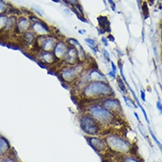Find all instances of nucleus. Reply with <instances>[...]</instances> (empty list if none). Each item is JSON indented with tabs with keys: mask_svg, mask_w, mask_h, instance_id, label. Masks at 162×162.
Masks as SVG:
<instances>
[{
	"mask_svg": "<svg viewBox=\"0 0 162 162\" xmlns=\"http://www.w3.org/2000/svg\"><path fill=\"white\" fill-rule=\"evenodd\" d=\"M84 75L87 82L91 81H106L109 82L108 77L98 68H87L84 71Z\"/></svg>",
	"mask_w": 162,
	"mask_h": 162,
	"instance_id": "9",
	"label": "nucleus"
},
{
	"mask_svg": "<svg viewBox=\"0 0 162 162\" xmlns=\"http://www.w3.org/2000/svg\"><path fill=\"white\" fill-rule=\"evenodd\" d=\"M157 109L158 110H159V112L162 115V103L161 101H160V98H159V100H158L157 101Z\"/></svg>",
	"mask_w": 162,
	"mask_h": 162,
	"instance_id": "33",
	"label": "nucleus"
},
{
	"mask_svg": "<svg viewBox=\"0 0 162 162\" xmlns=\"http://www.w3.org/2000/svg\"><path fill=\"white\" fill-rule=\"evenodd\" d=\"M10 144L7 139H5L4 137H0V156L4 155L5 152L10 150Z\"/></svg>",
	"mask_w": 162,
	"mask_h": 162,
	"instance_id": "18",
	"label": "nucleus"
},
{
	"mask_svg": "<svg viewBox=\"0 0 162 162\" xmlns=\"http://www.w3.org/2000/svg\"><path fill=\"white\" fill-rule=\"evenodd\" d=\"M116 82H117V86H118V88H120L121 92L123 93V94H127L128 93V89H127V86L125 85V83L123 82V80L121 79V77L119 76H116Z\"/></svg>",
	"mask_w": 162,
	"mask_h": 162,
	"instance_id": "19",
	"label": "nucleus"
},
{
	"mask_svg": "<svg viewBox=\"0 0 162 162\" xmlns=\"http://www.w3.org/2000/svg\"><path fill=\"white\" fill-rule=\"evenodd\" d=\"M107 2L109 4L112 11H113V12H116V4L115 3V1H114V0H107Z\"/></svg>",
	"mask_w": 162,
	"mask_h": 162,
	"instance_id": "28",
	"label": "nucleus"
},
{
	"mask_svg": "<svg viewBox=\"0 0 162 162\" xmlns=\"http://www.w3.org/2000/svg\"><path fill=\"white\" fill-rule=\"evenodd\" d=\"M66 41L68 42L69 45L76 48V49L78 51V56H79V63H86L87 58H88V55H87V53H86L85 49L82 47V45L79 43V41L77 39H74V38H69Z\"/></svg>",
	"mask_w": 162,
	"mask_h": 162,
	"instance_id": "14",
	"label": "nucleus"
},
{
	"mask_svg": "<svg viewBox=\"0 0 162 162\" xmlns=\"http://www.w3.org/2000/svg\"><path fill=\"white\" fill-rule=\"evenodd\" d=\"M79 33L80 35H85L86 34V30L85 29H79Z\"/></svg>",
	"mask_w": 162,
	"mask_h": 162,
	"instance_id": "42",
	"label": "nucleus"
},
{
	"mask_svg": "<svg viewBox=\"0 0 162 162\" xmlns=\"http://www.w3.org/2000/svg\"><path fill=\"white\" fill-rule=\"evenodd\" d=\"M85 112L94 117L101 125H109L116 120V115L105 109L97 100L90 102L85 108Z\"/></svg>",
	"mask_w": 162,
	"mask_h": 162,
	"instance_id": "2",
	"label": "nucleus"
},
{
	"mask_svg": "<svg viewBox=\"0 0 162 162\" xmlns=\"http://www.w3.org/2000/svg\"><path fill=\"white\" fill-rule=\"evenodd\" d=\"M31 9H32V11L35 12H36L37 14H38L39 16L44 15V11H43V9H42L40 5H36V4H33L31 6Z\"/></svg>",
	"mask_w": 162,
	"mask_h": 162,
	"instance_id": "21",
	"label": "nucleus"
},
{
	"mask_svg": "<svg viewBox=\"0 0 162 162\" xmlns=\"http://www.w3.org/2000/svg\"><path fill=\"white\" fill-rule=\"evenodd\" d=\"M98 31H99V35H103V34H105V31L103 30V29H101V28H98Z\"/></svg>",
	"mask_w": 162,
	"mask_h": 162,
	"instance_id": "41",
	"label": "nucleus"
},
{
	"mask_svg": "<svg viewBox=\"0 0 162 162\" xmlns=\"http://www.w3.org/2000/svg\"><path fill=\"white\" fill-rule=\"evenodd\" d=\"M63 11H64V12H65V13H66V14H67V15H68V16L71 15V12H72V10H71V9H70L69 7H65V8L63 9Z\"/></svg>",
	"mask_w": 162,
	"mask_h": 162,
	"instance_id": "36",
	"label": "nucleus"
},
{
	"mask_svg": "<svg viewBox=\"0 0 162 162\" xmlns=\"http://www.w3.org/2000/svg\"><path fill=\"white\" fill-rule=\"evenodd\" d=\"M123 98L124 100V102H125L127 107H129V108H131V109H136V108H137V105H136V102H134L131 98L127 97L125 94L123 95Z\"/></svg>",
	"mask_w": 162,
	"mask_h": 162,
	"instance_id": "20",
	"label": "nucleus"
},
{
	"mask_svg": "<svg viewBox=\"0 0 162 162\" xmlns=\"http://www.w3.org/2000/svg\"><path fill=\"white\" fill-rule=\"evenodd\" d=\"M110 63H111L112 71L114 72V73H115L116 75H117V71H118V70H117V65H116V64H115V63H114L113 61H111V62H110Z\"/></svg>",
	"mask_w": 162,
	"mask_h": 162,
	"instance_id": "30",
	"label": "nucleus"
},
{
	"mask_svg": "<svg viewBox=\"0 0 162 162\" xmlns=\"http://www.w3.org/2000/svg\"><path fill=\"white\" fill-rule=\"evenodd\" d=\"M123 162H139V161H138V160H137V159H135V158L126 157L124 158Z\"/></svg>",
	"mask_w": 162,
	"mask_h": 162,
	"instance_id": "29",
	"label": "nucleus"
},
{
	"mask_svg": "<svg viewBox=\"0 0 162 162\" xmlns=\"http://www.w3.org/2000/svg\"><path fill=\"white\" fill-rule=\"evenodd\" d=\"M2 162H16V160L14 159H12V158H6L5 160H3Z\"/></svg>",
	"mask_w": 162,
	"mask_h": 162,
	"instance_id": "35",
	"label": "nucleus"
},
{
	"mask_svg": "<svg viewBox=\"0 0 162 162\" xmlns=\"http://www.w3.org/2000/svg\"><path fill=\"white\" fill-rule=\"evenodd\" d=\"M149 132H150V134H151V136H152V139H153V140H154V142H155V143L157 144L158 147H159V148L160 149V151H161V152H162V145H161V143H160V142L158 140L157 137H155V135L153 134V132H152V130H151V128H150V127H149Z\"/></svg>",
	"mask_w": 162,
	"mask_h": 162,
	"instance_id": "26",
	"label": "nucleus"
},
{
	"mask_svg": "<svg viewBox=\"0 0 162 162\" xmlns=\"http://www.w3.org/2000/svg\"><path fill=\"white\" fill-rule=\"evenodd\" d=\"M161 42H162V29H161Z\"/></svg>",
	"mask_w": 162,
	"mask_h": 162,
	"instance_id": "45",
	"label": "nucleus"
},
{
	"mask_svg": "<svg viewBox=\"0 0 162 162\" xmlns=\"http://www.w3.org/2000/svg\"><path fill=\"white\" fill-rule=\"evenodd\" d=\"M86 140H87L88 144L90 145V146L92 147L94 151L97 152L98 153L105 152L108 149L107 143H106L105 139H103V138H100V137L95 136H91L90 137H87Z\"/></svg>",
	"mask_w": 162,
	"mask_h": 162,
	"instance_id": "12",
	"label": "nucleus"
},
{
	"mask_svg": "<svg viewBox=\"0 0 162 162\" xmlns=\"http://www.w3.org/2000/svg\"><path fill=\"white\" fill-rule=\"evenodd\" d=\"M58 40V38L53 35L38 36L35 44L39 51H53Z\"/></svg>",
	"mask_w": 162,
	"mask_h": 162,
	"instance_id": "6",
	"label": "nucleus"
},
{
	"mask_svg": "<svg viewBox=\"0 0 162 162\" xmlns=\"http://www.w3.org/2000/svg\"><path fill=\"white\" fill-rule=\"evenodd\" d=\"M36 35L34 32H32L31 30L22 34V39L24 41V43L26 44V45H29V46L35 45V41H36Z\"/></svg>",
	"mask_w": 162,
	"mask_h": 162,
	"instance_id": "16",
	"label": "nucleus"
},
{
	"mask_svg": "<svg viewBox=\"0 0 162 162\" xmlns=\"http://www.w3.org/2000/svg\"><path fill=\"white\" fill-rule=\"evenodd\" d=\"M86 68V63H78L74 65H62L58 72V78L63 84L73 86Z\"/></svg>",
	"mask_w": 162,
	"mask_h": 162,
	"instance_id": "3",
	"label": "nucleus"
},
{
	"mask_svg": "<svg viewBox=\"0 0 162 162\" xmlns=\"http://www.w3.org/2000/svg\"><path fill=\"white\" fill-rule=\"evenodd\" d=\"M134 115H135V116H136V118L137 119V121L139 122V123H141V122H140V119H139V116H138V115L137 114L136 112H134Z\"/></svg>",
	"mask_w": 162,
	"mask_h": 162,
	"instance_id": "43",
	"label": "nucleus"
},
{
	"mask_svg": "<svg viewBox=\"0 0 162 162\" xmlns=\"http://www.w3.org/2000/svg\"><path fill=\"white\" fill-rule=\"evenodd\" d=\"M107 39H108V40H109V42H115V37L113 36V35H109V36L107 37Z\"/></svg>",
	"mask_w": 162,
	"mask_h": 162,
	"instance_id": "37",
	"label": "nucleus"
},
{
	"mask_svg": "<svg viewBox=\"0 0 162 162\" xmlns=\"http://www.w3.org/2000/svg\"><path fill=\"white\" fill-rule=\"evenodd\" d=\"M7 17L4 14H1L0 15V30H3L5 29V26H6V23H7Z\"/></svg>",
	"mask_w": 162,
	"mask_h": 162,
	"instance_id": "23",
	"label": "nucleus"
},
{
	"mask_svg": "<svg viewBox=\"0 0 162 162\" xmlns=\"http://www.w3.org/2000/svg\"><path fill=\"white\" fill-rule=\"evenodd\" d=\"M101 54H102V58H103V59H104L106 62H108V63H110V62H111L109 52L105 48H102V49H101Z\"/></svg>",
	"mask_w": 162,
	"mask_h": 162,
	"instance_id": "22",
	"label": "nucleus"
},
{
	"mask_svg": "<svg viewBox=\"0 0 162 162\" xmlns=\"http://www.w3.org/2000/svg\"><path fill=\"white\" fill-rule=\"evenodd\" d=\"M153 51H154V55H155V58L159 59V55H158V52H157V48L156 47H153Z\"/></svg>",
	"mask_w": 162,
	"mask_h": 162,
	"instance_id": "40",
	"label": "nucleus"
},
{
	"mask_svg": "<svg viewBox=\"0 0 162 162\" xmlns=\"http://www.w3.org/2000/svg\"><path fill=\"white\" fill-rule=\"evenodd\" d=\"M108 148L116 152H129L131 151V144L123 137L117 135H109L105 137Z\"/></svg>",
	"mask_w": 162,
	"mask_h": 162,
	"instance_id": "5",
	"label": "nucleus"
},
{
	"mask_svg": "<svg viewBox=\"0 0 162 162\" xmlns=\"http://www.w3.org/2000/svg\"><path fill=\"white\" fill-rule=\"evenodd\" d=\"M7 11V5L4 0H0V15Z\"/></svg>",
	"mask_w": 162,
	"mask_h": 162,
	"instance_id": "27",
	"label": "nucleus"
},
{
	"mask_svg": "<svg viewBox=\"0 0 162 162\" xmlns=\"http://www.w3.org/2000/svg\"><path fill=\"white\" fill-rule=\"evenodd\" d=\"M68 47L69 44L66 40L58 39L52 51L58 63H62L63 58L66 54V51L68 49Z\"/></svg>",
	"mask_w": 162,
	"mask_h": 162,
	"instance_id": "10",
	"label": "nucleus"
},
{
	"mask_svg": "<svg viewBox=\"0 0 162 162\" xmlns=\"http://www.w3.org/2000/svg\"><path fill=\"white\" fill-rule=\"evenodd\" d=\"M141 98L143 100V101H145L146 102V94H145V92L142 90L141 91Z\"/></svg>",
	"mask_w": 162,
	"mask_h": 162,
	"instance_id": "39",
	"label": "nucleus"
},
{
	"mask_svg": "<svg viewBox=\"0 0 162 162\" xmlns=\"http://www.w3.org/2000/svg\"><path fill=\"white\" fill-rule=\"evenodd\" d=\"M85 42L87 44V45H90V46H93V47H96L98 48V42L95 39H93V38H86L85 40Z\"/></svg>",
	"mask_w": 162,
	"mask_h": 162,
	"instance_id": "24",
	"label": "nucleus"
},
{
	"mask_svg": "<svg viewBox=\"0 0 162 162\" xmlns=\"http://www.w3.org/2000/svg\"><path fill=\"white\" fill-rule=\"evenodd\" d=\"M30 21H33L31 24V31L34 32L38 36L43 35H52V32L49 26L46 22L42 21L41 19H38L36 17L31 16Z\"/></svg>",
	"mask_w": 162,
	"mask_h": 162,
	"instance_id": "7",
	"label": "nucleus"
},
{
	"mask_svg": "<svg viewBox=\"0 0 162 162\" xmlns=\"http://www.w3.org/2000/svg\"><path fill=\"white\" fill-rule=\"evenodd\" d=\"M79 127L84 133L89 136H97L102 131V125L86 112L79 116Z\"/></svg>",
	"mask_w": 162,
	"mask_h": 162,
	"instance_id": "4",
	"label": "nucleus"
},
{
	"mask_svg": "<svg viewBox=\"0 0 162 162\" xmlns=\"http://www.w3.org/2000/svg\"><path fill=\"white\" fill-rule=\"evenodd\" d=\"M31 21L25 17H21L19 20H17L16 24V31L19 34H24L26 32L31 30Z\"/></svg>",
	"mask_w": 162,
	"mask_h": 162,
	"instance_id": "15",
	"label": "nucleus"
},
{
	"mask_svg": "<svg viewBox=\"0 0 162 162\" xmlns=\"http://www.w3.org/2000/svg\"><path fill=\"white\" fill-rule=\"evenodd\" d=\"M97 21L99 22L100 28L103 29L105 33H111V28H110V21L108 17L106 16H100L97 19Z\"/></svg>",
	"mask_w": 162,
	"mask_h": 162,
	"instance_id": "17",
	"label": "nucleus"
},
{
	"mask_svg": "<svg viewBox=\"0 0 162 162\" xmlns=\"http://www.w3.org/2000/svg\"><path fill=\"white\" fill-rule=\"evenodd\" d=\"M149 1H150L151 4H153V2H154V0H149Z\"/></svg>",
	"mask_w": 162,
	"mask_h": 162,
	"instance_id": "44",
	"label": "nucleus"
},
{
	"mask_svg": "<svg viewBox=\"0 0 162 162\" xmlns=\"http://www.w3.org/2000/svg\"><path fill=\"white\" fill-rule=\"evenodd\" d=\"M37 60H39L38 63L42 64L43 68L47 66H51L58 63L52 51H39Z\"/></svg>",
	"mask_w": 162,
	"mask_h": 162,
	"instance_id": "11",
	"label": "nucleus"
},
{
	"mask_svg": "<svg viewBox=\"0 0 162 162\" xmlns=\"http://www.w3.org/2000/svg\"><path fill=\"white\" fill-rule=\"evenodd\" d=\"M141 9L143 10V14H144V18L145 20L149 17V11H148V5L147 3H143V5L141 6Z\"/></svg>",
	"mask_w": 162,
	"mask_h": 162,
	"instance_id": "25",
	"label": "nucleus"
},
{
	"mask_svg": "<svg viewBox=\"0 0 162 162\" xmlns=\"http://www.w3.org/2000/svg\"><path fill=\"white\" fill-rule=\"evenodd\" d=\"M68 2L69 5H72V6H75L77 5L79 3V0H66Z\"/></svg>",
	"mask_w": 162,
	"mask_h": 162,
	"instance_id": "32",
	"label": "nucleus"
},
{
	"mask_svg": "<svg viewBox=\"0 0 162 162\" xmlns=\"http://www.w3.org/2000/svg\"><path fill=\"white\" fill-rule=\"evenodd\" d=\"M81 98L88 100L89 101L99 100L106 97L115 96V91L106 81H91L86 84L79 92Z\"/></svg>",
	"mask_w": 162,
	"mask_h": 162,
	"instance_id": "1",
	"label": "nucleus"
},
{
	"mask_svg": "<svg viewBox=\"0 0 162 162\" xmlns=\"http://www.w3.org/2000/svg\"><path fill=\"white\" fill-rule=\"evenodd\" d=\"M100 104L105 109L111 111L115 115H118L120 113H123V108L121 104L120 100L116 99L115 96H110V97H106L103 99H100L97 100Z\"/></svg>",
	"mask_w": 162,
	"mask_h": 162,
	"instance_id": "8",
	"label": "nucleus"
},
{
	"mask_svg": "<svg viewBox=\"0 0 162 162\" xmlns=\"http://www.w3.org/2000/svg\"><path fill=\"white\" fill-rule=\"evenodd\" d=\"M101 42L104 45V47H109V40L107 39V37H101Z\"/></svg>",
	"mask_w": 162,
	"mask_h": 162,
	"instance_id": "31",
	"label": "nucleus"
},
{
	"mask_svg": "<svg viewBox=\"0 0 162 162\" xmlns=\"http://www.w3.org/2000/svg\"><path fill=\"white\" fill-rule=\"evenodd\" d=\"M116 76H117V75H116L115 73H114V72H113L112 70L108 72V77H109L110 79H116Z\"/></svg>",
	"mask_w": 162,
	"mask_h": 162,
	"instance_id": "34",
	"label": "nucleus"
},
{
	"mask_svg": "<svg viewBox=\"0 0 162 162\" xmlns=\"http://www.w3.org/2000/svg\"><path fill=\"white\" fill-rule=\"evenodd\" d=\"M78 63H79V56L76 48L69 45L68 49L61 63L63 65H74Z\"/></svg>",
	"mask_w": 162,
	"mask_h": 162,
	"instance_id": "13",
	"label": "nucleus"
},
{
	"mask_svg": "<svg viewBox=\"0 0 162 162\" xmlns=\"http://www.w3.org/2000/svg\"><path fill=\"white\" fill-rule=\"evenodd\" d=\"M161 58H162V51H161Z\"/></svg>",
	"mask_w": 162,
	"mask_h": 162,
	"instance_id": "46",
	"label": "nucleus"
},
{
	"mask_svg": "<svg viewBox=\"0 0 162 162\" xmlns=\"http://www.w3.org/2000/svg\"><path fill=\"white\" fill-rule=\"evenodd\" d=\"M115 50H116V51L118 52L117 54H118V55H119L120 57H123V56H124V54L122 52V50H120V49H119L118 48H115Z\"/></svg>",
	"mask_w": 162,
	"mask_h": 162,
	"instance_id": "38",
	"label": "nucleus"
}]
</instances>
